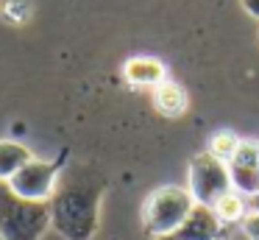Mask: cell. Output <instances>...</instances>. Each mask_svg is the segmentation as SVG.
I'll use <instances>...</instances> for the list:
<instances>
[{"label":"cell","instance_id":"8","mask_svg":"<svg viewBox=\"0 0 259 240\" xmlns=\"http://www.w3.org/2000/svg\"><path fill=\"white\" fill-rule=\"evenodd\" d=\"M123 78L131 84V87H145L153 89L162 81H167V73H164V64L153 56H131L123 64Z\"/></svg>","mask_w":259,"mask_h":240},{"label":"cell","instance_id":"3","mask_svg":"<svg viewBox=\"0 0 259 240\" xmlns=\"http://www.w3.org/2000/svg\"><path fill=\"white\" fill-rule=\"evenodd\" d=\"M51 229V207L25 201L0 182V234L6 240H42Z\"/></svg>","mask_w":259,"mask_h":240},{"label":"cell","instance_id":"16","mask_svg":"<svg viewBox=\"0 0 259 240\" xmlns=\"http://www.w3.org/2000/svg\"><path fill=\"white\" fill-rule=\"evenodd\" d=\"M0 240H6V237H3V234H0Z\"/></svg>","mask_w":259,"mask_h":240},{"label":"cell","instance_id":"5","mask_svg":"<svg viewBox=\"0 0 259 240\" xmlns=\"http://www.w3.org/2000/svg\"><path fill=\"white\" fill-rule=\"evenodd\" d=\"M187 190L192 193L195 204L209 207L212 210L226 193H231V176L229 165L220 162L218 156H212L209 151H201L198 156H192L190 170H187Z\"/></svg>","mask_w":259,"mask_h":240},{"label":"cell","instance_id":"13","mask_svg":"<svg viewBox=\"0 0 259 240\" xmlns=\"http://www.w3.org/2000/svg\"><path fill=\"white\" fill-rule=\"evenodd\" d=\"M240 229L245 232L248 240H259V212H248L245 221L240 223Z\"/></svg>","mask_w":259,"mask_h":240},{"label":"cell","instance_id":"6","mask_svg":"<svg viewBox=\"0 0 259 240\" xmlns=\"http://www.w3.org/2000/svg\"><path fill=\"white\" fill-rule=\"evenodd\" d=\"M229 176L231 190L245 198L259 193V143L240 140L234 156L229 159Z\"/></svg>","mask_w":259,"mask_h":240},{"label":"cell","instance_id":"2","mask_svg":"<svg viewBox=\"0 0 259 240\" xmlns=\"http://www.w3.org/2000/svg\"><path fill=\"white\" fill-rule=\"evenodd\" d=\"M192 210H195V198L190 190L179 184H162L151 190L142 201V229L148 237L164 240L184 226Z\"/></svg>","mask_w":259,"mask_h":240},{"label":"cell","instance_id":"10","mask_svg":"<svg viewBox=\"0 0 259 240\" xmlns=\"http://www.w3.org/2000/svg\"><path fill=\"white\" fill-rule=\"evenodd\" d=\"M31 159H34V154L23 143H17V140H0V182H9Z\"/></svg>","mask_w":259,"mask_h":240},{"label":"cell","instance_id":"9","mask_svg":"<svg viewBox=\"0 0 259 240\" xmlns=\"http://www.w3.org/2000/svg\"><path fill=\"white\" fill-rule=\"evenodd\" d=\"M151 98H153V109L162 117H181L187 112V106H190V98H187L184 87L170 81V78L151 89Z\"/></svg>","mask_w":259,"mask_h":240},{"label":"cell","instance_id":"11","mask_svg":"<svg viewBox=\"0 0 259 240\" xmlns=\"http://www.w3.org/2000/svg\"><path fill=\"white\" fill-rule=\"evenodd\" d=\"M212 210H214V215H218V221L229 229V226H234V223L245 221V215H248V198L231 190V193H226L223 198L212 207Z\"/></svg>","mask_w":259,"mask_h":240},{"label":"cell","instance_id":"12","mask_svg":"<svg viewBox=\"0 0 259 240\" xmlns=\"http://www.w3.org/2000/svg\"><path fill=\"white\" fill-rule=\"evenodd\" d=\"M237 145H240V140H237L231 131H220V134H212V143H209V154L218 156L220 162H226V165H229V159L234 156Z\"/></svg>","mask_w":259,"mask_h":240},{"label":"cell","instance_id":"1","mask_svg":"<svg viewBox=\"0 0 259 240\" xmlns=\"http://www.w3.org/2000/svg\"><path fill=\"white\" fill-rule=\"evenodd\" d=\"M109 182L95 167L64 170L48 201L51 229L64 240H92L101 226V201Z\"/></svg>","mask_w":259,"mask_h":240},{"label":"cell","instance_id":"7","mask_svg":"<svg viewBox=\"0 0 259 240\" xmlns=\"http://www.w3.org/2000/svg\"><path fill=\"white\" fill-rule=\"evenodd\" d=\"M223 237H226V226L218 221L214 210L195 204V210L190 212L184 226L164 240H223Z\"/></svg>","mask_w":259,"mask_h":240},{"label":"cell","instance_id":"14","mask_svg":"<svg viewBox=\"0 0 259 240\" xmlns=\"http://www.w3.org/2000/svg\"><path fill=\"white\" fill-rule=\"evenodd\" d=\"M240 3H242V9H245L248 14L259 20V0H240Z\"/></svg>","mask_w":259,"mask_h":240},{"label":"cell","instance_id":"4","mask_svg":"<svg viewBox=\"0 0 259 240\" xmlns=\"http://www.w3.org/2000/svg\"><path fill=\"white\" fill-rule=\"evenodd\" d=\"M64 167H67V151H62L53 159H31L9 179V187L25 201H39V204H48L56 193V184L62 179Z\"/></svg>","mask_w":259,"mask_h":240},{"label":"cell","instance_id":"15","mask_svg":"<svg viewBox=\"0 0 259 240\" xmlns=\"http://www.w3.org/2000/svg\"><path fill=\"white\" fill-rule=\"evenodd\" d=\"M248 212H259V193L248 198Z\"/></svg>","mask_w":259,"mask_h":240}]
</instances>
